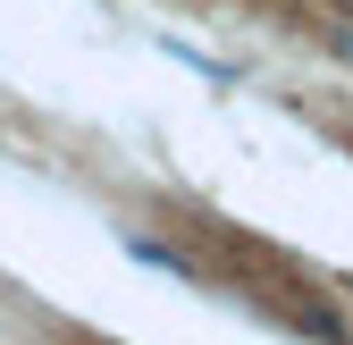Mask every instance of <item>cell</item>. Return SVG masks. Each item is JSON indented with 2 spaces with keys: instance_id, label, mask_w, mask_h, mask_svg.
<instances>
[{
  "instance_id": "6da1fadb",
  "label": "cell",
  "mask_w": 353,
  "mask_h": 345,
  "mask_svg": "<svg viewBox=\"0 0 353 345\" xmlns=\"http://www.w3.org/2000/svg\"><path fill=\"white\" fill-rule=\"evenodd\" d=\"M320 34H328V51H336V59L353 68V26H320Z\"/></svg>"
}]
</instances>
